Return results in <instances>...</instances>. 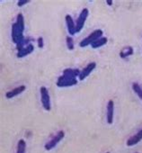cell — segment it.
I'll return each instance as SVG.
<instances>
[{
  "label": "cell",
  "mask_w": 142,
  "mask_h": 153,
  "mask_svg": "<svg viewBox=\"0 0 142 153\" xmlns=\"http://www.w3.org/2000/svg\"><path fill=\"white\" fill-rule=\"evenodd\" d=\"M26 89L25 86H20V87H17L16 88H14L13 90L11 91H8L6 93V97L10 99V98H13L16 96H19L20 94H22L24 90Z\"/></svg>",
  "instance_id": "11"
},
{
  "label": "cell",
  "mask_w": 142,
  "mask_h": 153,
  "mask_svg": "<svg viewBox=\"0 0 142 153\" xmlns=\"http://www.w3.org/2000/svg\"><path fill=\"white\" fill-rule=\"evenodd\" d=\"M64 136H65V132L63 131H58L46 144H45V146H44V148H45V149L46 150H51L52 149H54L61 140H62V139L64 138Z\"/></svg>",
  "instance_id": "2"
},
{
  "label": "cell",
  "mask_w": 142,
  "mask_h": 153,
  "mask_svg": "<svg viewBox=\"0 0 142 153\" xmlns=\"http://www.w3.org/2000/svg\"><path fill=\"white\" fill-rule=\"evenodd\" d=\"M40 93H41V101L43 108L46 111H50V109H51L50 98L48 89L45 87H41V89H40Z\"/></svg>",
  "instance_id": "3"
},
{
  "label": "cell",
  "mask_w": 142,
  "mask_h": 153,
  "mask_svg": "<svg viewBox=\"0 0 142 153\" xmlns=\"http://www.w3.org/2000/svg\"><path fill=\"white\" fill-rule=\"evenodd\" d=\"M24 30L20 28L16 23L13 25V26H12V40L16 44H17L18 42H20L22 40L24 39Z\"/></svg>",
  "instance_id": "6"
},
{
  "label": "cell",
  "mask_w": 142,
  "mask_h": 153,
  "mask_svg": "<svg viewBox=\"0 0 142 153\" xmlns=\"http://www.w3.org/2000/svg\"><path fill=\"white\" fill-rule=\"evenodd\" d=\"M78 84L77 79L73 78H69V76L62 75L59 76L58 81H57V86L58 88H67V87H71V86H75Z\"/></svg>",
  "instance_id": "4"
},
{
  "label": "cell",
  "mask_w": 142,
  "mask_h": 153,
  "mask_svg": "<svg viewBox=\"0 0 142 153\" xmlns=\"http://www.w3.org/2000/svg\"><path fill=\"white\" fill-rule=\"evenodd\" d=\"M33 51H34V47H33V45L32 43H30L27 46H25L24 49H22L21 51H19L17 52V55L16 56H17V58H24V57L31 54L32 52H33Z\"/></svg>",
  "instance_id": "12"
},
{
  "label": "cell",
  "mask_w": 142,
  "mask_h": 153,
  "mask_svg": "<svg viewBox=\"0 0 142 153\" xmlns=\"http://www.w3.org/2000/svg\"><path fill=\"white\" fill-rule=\"evenodd\" d=\"M106 153H110V152H106Z\"/></svg>",
  "instance_id": "22"
},
{
  "label": "cell",
  "mask_w": 142,
  "mask_h": 153,
  "mask_svg": "<svg viewBox=\"0 0 142 153\" xmlns=\"http://www.w3.org/2000/svg\"><path fill=\"white\" fill-rule=\"evenodd\" d=\"M38 46H39V48L43 47V39H42V37H40L38 39Z\"/></svg>",
  "instance_id": "20"
},
{
  "label": "cell",
  "mask_w": 142,
  "mask_h": 153,
  "mask_svg": "<svg viewBox=\"0 0 142 153\" xmlns=\"http://www.w3.org/2000/svg\"><path fill=\"white\" fill-rule=\"evenodd\" d=\"M103 34H104V32L102 30H95V32H93L90 35H88L87 37L84 38L80 43H79V46L80 47H87L90 44H92L93 42H95L96 40H98L99 38L103 37Z\"/></svg>",
  "instance_id": "1"
},
{
  "label": "cell",
  "mask_w": 142,
  "mask_h": 153,
  "mask_svg": "<svg viewBox=\"0 0 142 153\" xmlns=\"http://www.w3.org/2000/svg\"><path fill=\"white\" fill-rule=\"evenodd\" d=\"M26 150V142L24 140H20L17 143L16 153H25Z\"/></svg>",
  "instance_id": "16"
},
{
  "label": "cell",
  "mask_w": 142,
  "mask_h": 153,
  "mask_svg": "<svg viewBox=\"0 0 142 153\" xmlns=\"http://www.w3.org/2000/svg\"><path fill=\"white\" fill-rule=\"evenodd\" d=\"M66 42H67V47L69 51H73L75 48V44H74V40L72 37L70 36H67L66 38Z\"/></svg>",
  "instance_id": "18"
},
{
  "label": "cell",
  "mask_w": 142,
  "mask_h": 153,
  "mask_svg": "<svg viewBox=\"0 0 142 153\" xmlns=\"http://www.w3.org/2000/svg\"><path fill=\"white\" fill-rule=\"evenodd\" d=\"M66 24H67V32L70 35H74L76 33V24L73 21V18L71 17L69 15H67L65 17Z\"/></svg>",
  "instance_id": "9"
},
{
  "label": "cell",
  "mask_w": 142,
  "mask_h": 153,
  "mask_svg": "<svg viewBox=\"0 0 142 153\" xmlns=\"http://www.w3.org/2000/svg\"><path fill=\"white\" fill-rule=\"evenodd\" d=\"M107 41H108V40H107L106 37H101V38H99L98 40H96L95 42H93V43L91 44V46H92L93 49H97V48H100V47L105 45V44L107 43Z\"/></svg>",
  "instance_id": "14"
},
{
  "label": "cell",
  "mask_w": 142,
  "mask_h": 153,
  "mask_svg": "<svg viewBox=\"0 0 142 153\" xmlns=\"http://www.w3.org/2000/svg\"><path fill=\"white\" fill-rule=\"evenodd\" d=\"M114 116V103L112 100H109L107 104V112H106V119L109 124H112Z\"/></svg>",
  "instance_id": "8"
},
{
  "label": "cell",
  "mask_w": 142,
  "mask_h": 153,
  "mask_svg": "<svg viewBox=\"0 0 142 153\" xmlns=\"http://www.w3.org/2000/svg\"><path fill=\"white\" fill-rule=\"evenodd\" d=\"M88 15H89V11L87 8H84L81 11V13L77 20V23H76V33H79L83 29L85 23L88 17Z\"/></svg>",
  "instance_id": "5"
},
{
  "label": "cell",
  "mask_w": 142,
  "mask_h": 153,
  "mask_svg": "<svg viewBox=\"0 0 142 153\" xmlns=\"http://www.w3.org/2000/svg\"><path fill=\"white\" fill-rule=\"evenodd\" d=\"M142 140V128L133 136H131L129 139H128L127 140V146H134L136 144H138L140 140Z\"/></svg>",
  "instance_id": "10"
},
{
  "label": "cell",
  "mask_w": 142,
  "mask_h": 153,
  "mask_svg": "<svg viewBox=\"0 0 142 153\" xmlns=\"http://www.w3.org/2000/svg\"><path fill=\"white\" fill-rule=\"evenodd\" d=\"M63 75L64 76H69V78H73V79H76V76L80 75V71L79 69H73V68H66L64 69L63 71Z\"/></svg>",
  "instance_id": "13"
},
{
  "label": "cell",
  "mask_w": 142,
  "mask_h": 153,
  "mask_svg": "<svg viewBox=\"0 0 142 153\" xmlns=\"http://www.w3.org/2000/svg\"><path fill=\"white\" fill-rule=\"evenodd\" d=\"M132 54H133V49H132V47H130V46H128V47L124 48V49L120 52V56H121V58H122V59H126L127 57L131 56Z\"/></svg>",
  "instance_id": "15"
},
{
  "label": "cell",
  "mask_w": 142,
  "mask_h": 153,
  "mask_svg": "<svg viewBox=\"0 0 142 153\" xmlns=\"http://www.w3.org/2000/svg\"><path fill=\"white\" fill-rule=\"evenodd\" d=\"M29 2H30V0H19V1L17 2V6L18 7H23V6L26 5Z\"/></svg>",
  "instance_id": "19"
},
{
  "label": "cell",
  "mask_w": 142,
  "mask_h": 153,
  "mask_svg": "<svg viewBox=\"0 0 142 153\" xmlns=\"http://www.w3.org/2000/svg\"><path fill=\"white\" fill-rule=\"evenodd\" d=\"M106 2H107V5L108 6H112V0H107Z\"/></svg>",
  "instance_id": "21"
},
{
  "label": "cell",
  "mask_w": 142,
  "mask_h": 153,
  "mask_svg": "<svg viewBox=\"0 0 142 153\" xmlns=\"http://www.w3.org/2000/svg\"><path fill=\"white\" fill-rule=\"evenodd\" d=\"M132 89L138 95V97L142 100V88H141V87L138 83H133L132 84Z\"/></svg>",
  "instance_id": "17"
},
{
  "label": "cell",
  "mask_w": 142,
  "mask_h": 153,
  "mask_svg": "<svg viewBox=\"0 0 142 153\" xmlns=\"http://www.w3.org/2000/svg\"><path fill=\"white\" fill-rule=\"evenodd\" d=\"M96 67V63L95 62H91L89 63L87 67H85L83 68V70L80 72V75H79V80L83 81L84 79H86L87 76L91 74V72Z\"/></svg>",
  "instance_id": "7"
}]
</instances>
